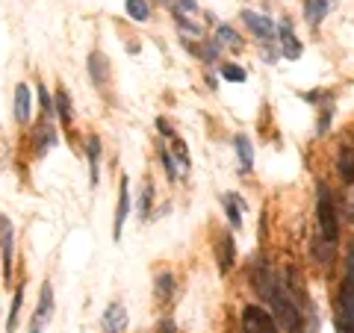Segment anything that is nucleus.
I'll return each instance as SVG.
<instances>
[{"label": "nucleus", "instance_id": "4", "mask_svg": "<svg viewBox=\"0 0 354 333\" xmlns=\"http://www.w3.org/2000/svg\"><path fill=\"white\" fill-rule=\"evenodd\" d=\"M50 318H53V289H50V283H44L41 298H39V310L32 313V321H30V333H41Z\"/></svg>", "mask_w": 354, "mask_h": 333}, {"label": "nucleus", "instance_id": "23", "mask_svg": "<svg viewBox=\"0 0 354 333\" xmlns=\"http://www.w3.org/2000/svg\"><path fill=\"white\" fill-rule=\"evenodd\" d=\"M174 280H171V274H160L157 277V298H171V292H174V286H171Z\"/></svg>", "mask_w": 354, "mask_h": 333}, {"label": "nucleus", "instance_id": "8", "mask_svg": "<svg viewBox=\"0 0 354 333\" xmlns=\"http://www.w3.org/2000/svg\"><path fill=\"white\" fill-rule=\"evenodd\" d=\"M278 32H281V41H283V57H286V59H298V57H301V41L295 39L292 24H290V21H286V18L281 21Z\"/></svg>", "mask_w": 354, "mask_h": 333}, {"label": "nucleus", "instance_id": "2", "mask_svg": "<svg viewBox=\"0 0 354 333\" xmlns=\"http://www.w3.org/2000/svg\"><path fill=\"white\" fill-rule=\"evenodd\" d=\"M316 225H319L322 239L334 245L339 236V225H337V209H334V201H330V192L325 183H319L316 189Z\"/></svg>", "mask_w": 354, "mask_h": 333}, {"label": "nucleus", "instance_id": "6", "mask_svg": "<svg viewBox=\"0 0 354 333\" xmlns=\"http://www.w3.org/2000/svg\"><path fill=\"white\" fill-rule=\"evenodd\" d=\"M242 21H245V27L257 39H274V32H278V27H274L272 21L266 15H260V12H248V9H245V12H242Z\"/></svg>", "mask_w": 354, "mask_h": 333}, {"label": "nucleus", "instance_id": "22", "mask_svg": "<svg viewBox=\"0 0 354 333\" xmlns=\"http://www.w3.org/2000/svg\"><path fill=\"white\" fill-rule=\"evenodd\" d=\"M225 207H227V218H230V225L239 227V225H242V216H239V201H236L234 195H227V198H225Z\"/></svg>", "mask_w": 354, "mask_h": 333}, {"label": "nucleus", "instance_id": "16", "mask_svg": "<svg viewBox=\"0 0 354 333\" xmlns=\"http://www.w3.org/2000/svg\"><path fill=\"white\" fill-rule=\"evenodd\" d=\"M236 153H239V169L251 171L254 169V148H251L248 136H236Z\"/></svg>", "mask_w": 354, "mask_h": 333}, {"label": "nucleus", "instance_id": "3", "mask_svg": "<svg viewBox=\"0 0 354 333\" xmlns=\"http://www.w3.org/2000/svg\"><path fill=\"white\" fill-rule=\"evenodd\" d=\"M242 333H278V321H274L263 307L248 304L242 310Z\"/></svg>", "mask_w": 354, "mask_h": 333}, {"label": "nucleus", "instance_id": "9", "mask_svg": "<svg viewBox=\"0 0 354 333\" xmlns=\"http://www.w3.org/2000/svg\"><path fill=\"white\" fill-rule=\"evenodd\" d=\"M104 327H106V333H124V327H127V310L121 304H109L106 313H104Z\"/></svg>", "mask_w": 354, "mask_h": 333}, {"label": "nucleus", "instance_id": "7", "mask_svg": "<svg viewBox=\"0 0 354 333\" xmlns=\"http://www.w3.org/2000/svg\"><path fill=\"white\" fill-rule=\"evenodd\" d=\"M127 216H130V183H127V177H121V186H118V209H115V230H113L115 239H121V230H124Z\"/></svg>", "mask_w": 354, "mask_h": 333}, {"label": "nucleus", "instance_id": "19", "mask_svg": "<svg viewBox=\"0 0 354 333\" xmlns=\"http://www.w3.org/2000/svg\"><path fill=\"white\" fill-rule=\"evenodd\" d=\"M21 301H24V286H18V289H15L12 307H9V318H6V333H15V327H18V313H21Z\"/></svg>", "mask_w": 354, "mask_h": 333}, {"label": "nucleus", "instance_id": "15", "mask_svg": "<svg viewBox=\"0 0 354 333\" xmlns=\"http://www.w3.org/2000/svg\"><path fill=\"white\" fill-rule=\"evenodd\" d=\"M32 142H36V145H39V157H41V153H48L53 145H57V133H53V127L50 124H41L39 130H36V136H32Z\"/></svg>", "mask_w": 354, "mask_h": 333}, {"label": "nucleus", "instance_id": "17", "mask_svg": "<svg viewBox=\"0 0 354 333\" xmlns=\"http://www.w3.org/2000/svg\"><path fill=\"white\" fill-rule=\"evenodd\" d=\"M88 71H92V80L101 86L109 74V62L101 57V53H88Z\"/></svg>", "mask_w": 354, "mask_h": 333}, {"label": "nucleus", "instance_id": "27", "mask_svg": "<svg viewBox=\"0 0 354 333\" xmlns=\"http://www.w3.org/2000/svg\"><path fill=\"white\" fill-rule=\"evenodd\" d=\"M36 92H39V101H41V106H44V113H50V95H48V88L39 86Z\"/></svg>", "mask_w": 354, "mask_h": 333}, {"label": "nucleus", "instance_id": "1", "mask_svg": "<svg viewBox=\"0 0 354 333\" xmlns=\"http://www.w3.org/2000/svg\"><path fill=\"white\" fill-rule=\"evenodd\" d=\"M263 295L272 301V310L274 316H278V321L286 327V330H298L301 327V316H298V307H295V298H290V292H286V286L278 283L272 277V289H263Z\"/></svg>", "mask_w": 354, "mask_h": 333}, {"label": "nucleus", "instance_id": "20", "mask_svg": "<svg viewBox=\"0 0 354 333\" xmlns=\"http://www.w3.org/2000/svg\"><path fill=\"white\" fill-rule=\"evenodd\" d=\"M216 41H218V44H225V48H234V50L242 48V39H239L227 24H221V27L216 30Z\"/></svg>", "mask_w": 354, "mask_h": 333}, {"label": "nucleus", "instance_id": "14", "mask_svg": "<svg viewBox=\"0 0 354 333\" xmlns=\"http://www.w3.org/2000/svg\"><path fill=\"white\" fill-rule=\"evenodd\" d=\"M86 157H88V174H92V183H97V162H101V142H97V136L86 139Z\"/></svg>", "mask_w": 354, "mask_h": 333}, {"label": "nucleus", "instance_id": "29", "mask_svg": "<svg viewBox=\"0 0 354 333\" xmlns=\"http://www.w3.org/2000/svg\"><path fill=\"white\" fill-rule=\"evenodd\" d=\"M160 3H165V6H174V0H160Z\"/></svg>", "mask_w": 354, "mask_h": 333}, {"label": "nucleus", "instance_id": "12", "mask_svg": "<svg viewBox=\"0 0 354 333\" xmlns=\"http://www.w3.org/2000/svg\"><path fill=\"white\" fill-rule=\"evenodd\" d=\"M15 121H21V124L30 121V88L24 83L15 86Z\"/></svg>", "mask_w": 354, "mask_h": 333}, {"label": "nucleus", "instance_id": "18", "mask_svg": "<svg viewBox=\"0 0 354 333\" xmlns=\"http://www.w3.org/2000/svg\"><path fill=\"white\" fill-rule=\"evenodd\" d=\"M124 9L133 21H148L151 18V6L148 0H124Z\"/></svg>", "mask_w": 354, "mask_h": 333}, {"label": "nucleus", "instance_id": "26", "mask_svg": "<svg viewBox=\"0 0 354 333\" xmlns=\"http://www.w3.org/2000/svg\"><path fill=\"white\" fill-rule=\"evenodd\" d=\"M346 283L354 289V245L348 248V265H346Z\"/></svg>", "mask_w": 354, "mask_h": 333}, {"label": "nucleus", "instance_id": "10", "mask_svg": "<svg viewBox=\"0 0 354 333\" xmlns=\"http://www.w3.org/2000/svg\"><path fill=\"white\" fill-rule=\"evenodd\" d=\"M337 174H339V180L346 183V186L354 183V148H342V151H339Z\"/></svg>", "mask_w": 354, "mask_h": 333}, {"label": "nucleus", "instance_id": "24", "mask_svg": "<svg viewBox=\"0 0 354 333\" xmlns=\"http://www.w3.org/2000/svg\"><path fill=\"white\" fill-rule=\"evenodd\" d=\"M151 198H153V189L151 183L142 189V201H139V218H148L151 216Z\"/></svg>", "mask_w": 354, "mask_h": 333}, {"label": "nucleus", "instance_id": "21", "mask_svg": "<svg viewBox=\"0 0 354 333\" xmlns=\"http://www.w3.org/2000/svg\"><path fill=\"white\" fill-rule=\"evenodd\" d=\"M57 109H59V121H62V124H71V121H74L71 97H68V95H65V92H62V88H59V92H57Z\"/></svg>", "mask_w": 354, "mask_h": 333}, {"label": "nucleus", "instance_id": "11", "mask_svg": "<svg viewBox=\"0 0 354 333\" xmlns=\"http://www.w3.org/2000/svg\"><path fill=\"white\" fill-rule=\"evenodd\" d=\"M216 254H218V269H221V272H230V269H234V260H236L234 239H230V236H221L218 245H216Z\"/></svg>", "mask_w": 354, "mask_h": 333}, {"label": "nucleus", "instance_id": "28", "mask_svg": "<svg viewBox=\"0 0 354 333\" xmlns=\"http://www.w3.org/2000/svg\"><path fill=\"white\" fill-rule=\"evenodd\" d=\"M157 333H174V325H171V321H162Z\"/></svg>", "mask_w": 354, "mask_h": 333}, {"label": "nucleus", "instance_id": "13", "mask_svg": "<svg viewBox=\"0 0 354 333\" xmlns=\"http://www.w3.org/2000/svg\"><path fill=\"white\" fill-rule=\"evenodd\" d=\"M330 3L334 0H307V6H304V15H307V24H319L328 12H330Z\"/></svg>", "mask_w": 354, "mask_h": 333}, {"label": "nucleus", "instance_id": "5", "mask_svg": "<svg viewBox=\"0 0 354 333\" xmlns=\"http://www.w3.org/2000/svg\"><path fill=\"white\" fill-rule=\"evenodd\" d=\"M339 333H354V289L348 283H342L339 292Z\"/></svg>", "mask_w": 354, "mask_h": 333}, {"label": "nucleus", "instance_id": "25", "mask_svg": "<svg viewBox=\"0 0 354 333\" xmlns=\"http://www.w3.org/2000/svg\"><path fill=\"white\" fill-rule=\"evenodd\" d=\"M221 77H225L227 83H242L245 80V71H242L239 65H225V68H221Z\"/></svg>", "mask_w": 354, "mask_h": 333}]
</instances>
